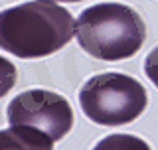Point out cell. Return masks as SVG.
<instances>
[{"mask_svg": "<svg viewBox=\"0 0 158 150\" xmlns=\"http://www.w3.org/2000/svg\"><path fill=\"white\" fill-rule=\"evenodd\" d=\"M75 34L71 12L49 0H34L0 12V48L22 59L46 57Z\"/></svg>", "mask_w": 158, "mask_h": 150, "instance_id": "cell-1", "label": "cell"}, {"mask_svg": "<svg viewBox=\"0 0 158 150\" xmlns=\"http://www.w3.org/2000/svg\"><path fill=\"white\" fill-rule=\"evenodd\" d=\"M75 36L91 57L118 61L132 57L142 48L146 26L135 8L121 2H101L79 14Z\"/></svg>", "mask_w": 158, "mask_h": 150, "instance_id": "cell-2", "label": "cell"}, {"mask_svg": "<svg viewBox=\"0 0 158 150\" xmlns=\"http://www.w3.org/2000/svg\"><path fill=\"white\" fill-rule=\"evenodd\" d=\"M77 97L85 117L103 127H118L136 121L148 105L142 83L117 71L93 75L83 83Z\"/></svg>", "mask_w": 158, "mask_h": 150, "instance_id": "cell-3", "label": "cell"}, {"mask_svg": "<svg viewBox=\"0 0 158 150\" xmlns=\"http://www.w3.org/2000/svg\"><path fill=\"white\" fill-rule=\"evenodd\" d=\"M10 127H28L46 134L52 142L61 140L73 127V109L65 97L48 89H30L8 103Z\"/></svg>", "mask_w": 158, "mask_h": 150, "instance_id": "cell-4", "label": "cell"}, {"mask_svg": "<svg viewBox=\"0 0 158 150\" xmlns=\"http://www.w3.org/2000/svg\"><path fill=\"white\" fill-rule=\"evenodd\" d=\"M0 150H53V142L34 128L10 127L0 131Z\"/></svg>", "mask_w": 158, "mask_h": 150, "instance_id": "cell-5", "label": "cell"}, {"mask_svg": "<svg viewBox=\"0 0 158 150\" xmlns=\"http://www.w3.org/2000/svg\"><path fill=\"white\" fill-rule=\"evenodd\" d=\"M93 150H152L146 140L135 134H109L101 138Z\"/></svg>", "mask_w": 158, "mask_h": 150, "instance_id": "cell-6", "label": "cell"}, {"mask_svg": "<svg viewBox=\"0 0 158 150\" xmlns=\"http://www.w3.org/2000/svg\"><path fill=\"white\" fill-rule=\"evenodd\" d=\"M16 83V67L10 59L0 56V99L6 95Z\"/></svg>", "mask_w": 158, "mask_h": 150, "instance_id": "cell-7", "label": "cell"}, {"mask_svg": "<svg viewBox=\"0 0 158 150\" xmlns=\"http://www.w3.org/2000/svg\"><path fill=\"white\" fill-rule=\"evenodd\" d=\"M144 73H146V77L158 87V46L152 49L144 59Z\"/></svg>", "mask_w": 158, "mask_h": 150, "instance_id": "cell-8", "label": "cell"}, {"mask_svg": "<svg viewBox=\"0 0 158 150\" xmlns=\"http://www.w3.org/2000/svg\"><path fill=\"white\" fill-rule=\"evenodd\" d=\"M49 2H81V0H49Z\"/></svg>", "mask_w": 158, "mask_h": 150, "instance_id": "cell-9", "label": "cell"}]
</instances>
